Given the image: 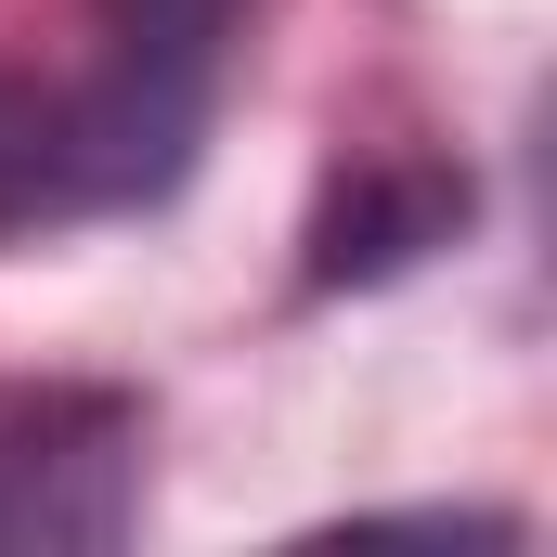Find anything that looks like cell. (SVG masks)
Here are the masks:
<instances>
[{
	"mask_svg": "<svg viewBox=\"0 0 557 557\" xmlns=\"http://www.w3.org/2000/svg\"><path fill=\"white\" fill-rule=\"evenodd\" d=\"M234 0H91L78 78H0V234L156 208L221 104Z\"/></svg>",
	"mask_w": 557,
	"mask_h": 557,
	"instance_id": "cell-1",
	"label": "cell"
},
{
	"mask_svg": "<svg viewBox=\"0 0 557 557\" xmlns=\"http://www.w3.org/2000/svg\"><path fill=\"white\" fill-rule=\"evenodd\" d=\"M467 221V182H350L337 208H324V234H311V285H363V273H403L416 247H441Z\"/></svg>",
	"mask_w": 557,
	"mask_h": 557,
	"instance_id": "cell-2",
	"label": "cell"
}]
</instances>
